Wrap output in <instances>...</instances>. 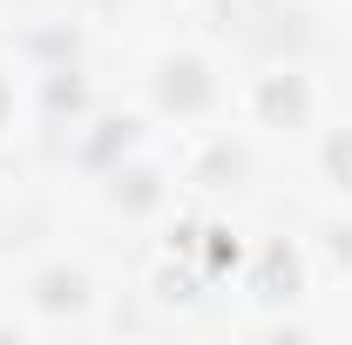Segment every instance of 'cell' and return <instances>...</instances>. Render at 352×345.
I'll list each match as a JSON object with an SVG mask.
<instances>
[{
	"mask_svg": "<svg viewBox=\"0 0 352 345\" xmlns=\"http://www.w3.org/2000/svg\"><path fill=\"white\" fill-rule=\"evenodd\" d=\"M47 304H75L82 291H75V278H47V291H41Z\"/></svg>",
	"mask_w": 352,
	"mask_h": 345,
	"instance_id": "cell-3",
	"label": "cell"
},
{
	"mask_svg": "<svg viewBox=\"0 0 352 345\" xmlns=\"http://www.w3.org/2000/svg\"><path fill=\"white\" fill-rule=\"evenodd\" d=\"M325 163H332V176H339V183H352V135H339V142L325 149Z\"/></svg>",
	"mask_w": 352,
	"mask_h": 345,
	"instance_id": "cell-2",
	"label": "cell"
},
{
	"mask_svg": "<svg viewBox=\"0 0 352 345\" xmlns=\"http://www.w3.org/2000/svg\"><path fill=\"white\" fill-rule=\"evenodd\" d=\"M264 109H271V115H298V109H305V95H298L292 82H271V88H264Z\"/></svg>",
	"mask_w": 352,
	"mask_h": 345,
	"instance_id": "cell-1",
	"label": "cell"
},
{
	"mask_svg": "<svg viewBox=\"0 0 352 345\" xmlns=\"http://www.w3.org/2000/svg\"><path fill=\"white\" fill-rule=\"evenodd\" d=\"M0 115H7V82H0Z\"/></svg>",
	"mask_w": 352,
	"mask_h": 345,
	"instance_id": "cell-4",
	"label": "cell"
}]
</instances>
